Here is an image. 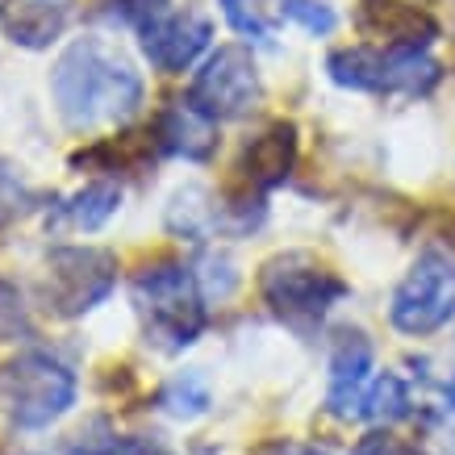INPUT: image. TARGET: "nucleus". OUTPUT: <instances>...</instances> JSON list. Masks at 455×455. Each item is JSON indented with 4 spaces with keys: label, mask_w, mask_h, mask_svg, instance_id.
<instances>
[{
    "label": "nucleus",
    "mask_w": 455,
    "mask_h": 455,
    "mask_svg": "<svg viewBox=\"0 0 455 455\" xmlns=\"http://www.w3.org/2000/svg\"><path fill=\"white\" fill-rule=\"evenodd\" d=\"M51 97L71 130L130 122L142 105V76L130 59L105 38H76L55 59Z\"/></svg>",
    "instance_id": "obj_1"
},
{
    "label": "nucleus",
    "mask_w": 455,
    "mask_h": 455,
    "mask_svg": "<svg viewBox=\"0 0 455 455\" xmlns=\"http://www.w3.org/2000/svg\"><path fill=\"white\" fill-rule=\"evenodd\" d=\"M134 309L142 317L147 343L164 351H184L205 331V292L196 284V272L176 259L147 263L134 276Z\"/></svg>",
    "instance_id": "obj_2"
},
{
    "label": "nucleus",
    "mask_w": 455,
    "mask_h": 455,
    "mask_svg": "<svg viewBox=\"0 0 455 455\" xmlns=\"http://www.w3.org/2000/svg\"><path fill=\"white\" fill-rule=\"evenodd\" d=\"M326 71L339 88L372 92V97H427L439 84V63L427 51H401V46H343L326 59Z\"/></svg>",
    "instance_id": "obj_3"
},
{
    "label": "nucleus",
    "mask_w": 455,
    "mask_h": 455,
    "mask_svg": "<svg viewBox=\"0 0 455 455\" xmlns=\"http://www.w3.org/2000/svg\"><path fill=\"white\" fill-rule=\"evenodd\" d=\"M259 292L280 322L305 331V326H317L334 305L343 301L347 284L334 276L326 263H317L314 255L289 251V255H276V259L263 263Z\"/></svg>",
    "instance_id": "obj_4"
},
{
    "label": "nucleus",
    "mask_w": 455,
    "mask_h": 455,
    "mask_svg": "<svg viewBox=\"0 0 455 455\" xmlns=\"http://www.w3.org/2000/svg\"><path fill=\"white\" fill-rule=\"evenodd\" d=\"M0 405L21 430H42L76 405V376L59 359L26 351L0 368Z\"/></svg>",
    "instance_id": "obj_5"
},
{
    "label": "nucleus",
    "mask_w": 455,
    "mask_h": 455,
    "mask_svg": "<svg viewBox=\"0 0 455 455\" xmlns=\"http://www.w3.org/2000/svg\"><path fill=\"white\" fill-rule=\"evenodd\" d=\"M117 289V255L105 247H55L42 272V301L55 317H84Z\"/></svg>",
    "instance_id": "obj_6"
},
{
    "label": "nucleus",
    "mask_w": 455,
    "mask_h": 455,
    "mask_svg": "<svg viewBox=\"0 0 455 455\" xmlns=\"http://www.w3.org/2000/svg\"><path fill=\"white\" fill-rule=\"evenodd\" d=\"M455 317V259L443 251H422L393 292L388 322L401 334H435Z\"/></svg>",
    "instance_id": "obj_7"
},
{
    "label": "nucleus",
    "mask_w": 455,
    "mask_h": 455,
    "mask_svg": "<svg viewBox=\"0 0 455 455\" xmlns=\"http://www.w3.org/2000/svg\"><path fill=\"white\" fill-rule=\"evenodd\" d=\"M193 100L213 117V122H238L251 117L263 100L259 68L247 46H218L205 59V68L193 80Z\"/></svg>",
    "instance_id": "obj_8"
},
{
    "label": "nucleus",
    "mask_w": 455,
    "mask_h": 455,
    "mask_svg": "<svg viewBox=\"0 0 455 455\" xmlns=\"http://www.w3.org/2000/svg\"><path fill=\"white\" fill-rule=\"evenodd\" d=\"M139 42L142 55L151 59V68L176 76V71H188L209 51L213 21L196 9H164L159 4L147 17H139Z\"/></svg>",
    "instance_id": "obj_9"
},
{
    "label": "nucleus",
    "mask_w": 455,
    "mask_h": 455,
    "mask_svg": "<svg viewBox=\"0 0 455 455\" xmlns=\"http://www.w3.org/2000/svg\"><path fill=\"white\" fill-rule=\"evenodd\" d=\"M355 26L376 46H401V51H427L439 38V21L410 0H359Z\"/></svg>",
    "instance_id": "obj_10"
},
{
    "label": "nucleus",
    "mask_w": 455,
    "mask_h": 455,
    "mask_svg": "<svg viewBox=\"0 0 455 455\" xmlns=\"http://www.w3.org/2000/svg\"><path fill=\"white\" fill-rule=\"evenodd\" d=\"M368 385H372V343L363 339V331H343L331 351V393H326L331 414L359 418Z\"/></svg>",
    "instance_id": "obj_11"
},
{
    "label": "nucleus",
    "mask_w": 455,
    "mask_h": 455,
    "mask_svg": "<svg viewBox=\"0 0 455 455\" xmlns=\"http://www.w3.org/2000/svg\"><path fill=\"white\" fill-rule=\"evenodd\" d=\"M292 167H297V125L292 122H272L238 155V176L255 193L284 184L292 176Z\"/></svg>",
    "instance_id": "obj_12"
},
{
    "label": "nucleus",
    "mask_w": 455,
    "mask_h": 455,
    "mask_svg": "<svg viewBox=\"0 0 455 455\" xmlns=\"http://www.w3.org/2000/svg\"><path fill=\"white\" fill-rule=\"evenodd\" d=\"M155 142H159L164 155H180V159L201 164V159H209V155L218 151V122L193 97L172 100L159 113V122H155Z\"/></svg>",
    "instance_id": "obj_13"
},
{
    "label": "nucleus",
    "mask_w": 455,
    "mask_h": 455,
    "mask_svg": "<svg viewBox=\"0 0 455 455\" xmlns=\"http://www.w3.org/2000/svg\"><path fill=\"white\" fill-rule=\"evenodd\" d=\"M0 29L17 46L42 51L68 29V9L59 0H0Z\"/></svg>",
    "instance_id": "obj_14"
},
{
    "label": "nucleus",
    "mask_w": 455,
    "mask_h": 455,
    "mask_svg": "<svg viewBox=\"0 0 455 455\" xmlns=\"http://www.w3.org/2000/svg\"><path fill=\"white\" fill-rule=\"evenodd\" d=\"M117 209H122V188L109 184V180H97V184H84L80 193L68 196V201L55 209V226L59 230L92 235V230H100Z\"/></svg>",
    "instance_id": "obj_15"
},
{
    "label": "nucleus",
    "mask_w": 455,
    "mask_h": 455,
    "mask_svg": "<svg viewBox=\"0 0 455 455\" xmlns=\"http://www.w3.org/2000/svg\"><path fill=\"white\" fill-rule=\"evenodd\" d=\"M359 418H368V422H376V427L405 422V418H414V393H410V385H405L397 372H385L380 380L368 385Z\"/></svg>",
    "instance_id": "obj_16"
},
{
    "label": "nucleus",
    "mask_w": 455,
    "mask_h": 455,
    "mask_svg": "<svg viewBox=\"0 0 455 455\" xmlns=\"http://www.w3.org/2000/svg\"><path fill=\"white\" fill-rule=\"evenodd\" d=\"M46 205V193L13 164V159H0V230L26 221L29 213H38Z\"/></svg>",
    "instance_id": "obj_17"
},
{
    "label": "nucleus",
    "mask_w": 455,
    "mask_h": 455,
    "mask_svg": "<svg viewBox=\"0 0 455 455\" xmlns=\"http://www.w3.org/2000/svg\"><path fill=\"white\" fill-rule=\"evenodd\" d=\"M167 226H172L176 235L201 243L213 226H221V209L209 205V196L201 193V188H184V193H176L172 209H167Z\"/></svg>",
    "instance_id": "obj_18"
},
{
    "label": "nucleus",
    "mask_w": 455,
    "mask_h": 455,
    "mask_svg": "<svg viewBox=\"0 0 455 455\" xmlns=\"http://www.w3.org/2000/svg\"><path fill=\"white\" fill-rule=\"evenodd\" d=\"M226 21L255 42H272L280 21V0H221Z\"/></svg>",
    "instance_id": "obj_19"
},
{
    "label": "nucleus",
    "mask_w": 455,
    "mask_h": 455,
    "mask_svg": "<svg viewBox=\"0 0 455 455\" xmlns=\"http://www.w3.org/2000/svg\"><path fill=\"white\" fill-rule=\"evenodd\" d=\"M159 405H164L172 418H196L209 410V388H205V380L193 372L176 376V380L159 393Z\"/></svg>",
    "instance_id": "obj_20"
},
{
    "label": "nucleus",
    "mask_w": 455,
    "mask_h": 455,
    "mask_svg": "<svg viewBox=\"0 0 455 455\" xmlns=\"http://www.w3.org/2000/svg\"><path fill=\"white\" fill-rule=\"evenodd\" d=\"M280 21L301 26L314 38H326L339 26V13L331 9V0H280Z\"/></svg>",
    "instance_id": "obj_21"
},
{
    "label": "nucleus",
    "mask_w": 455,
    "mask_h": 455,
    "mask_svg": "<svg viewBox=\"0 0 455 455\" xmlns=\"http://www.w3.org/2000/svg\"><path fill=\"white\" fill-rule=\"evenodd\" d=\"M26 334H29L26 297L17 292L13 280L0 276V343H13V339H26Z\"/></svg>",
    "instance_id": "obj_22"
},
{
    "label": "nucleus",
    "mask_w": 455,
    "mask_h": 455,
    "mask_svg": "<svg viewBox=\"0 0 455 455\" xmlns=\"http://www.w3.org/2000/svg\"><path fill=\"white\" fill-rule=\"evenodd\" d=\"M113 451H117V435H109L100 422L80 430V435H71V443L63 447V455H113Z\"/></svg>",
    "instance_id": "obj_23"
},
{
    "label": "nucleus",
    "mask_w": 455,
    "mask_h": 455,
    "mask_svg": "<svg viewBox=\"0 0 455 455\" xmlns=\"http://www.w3.org/2000/svg\"><path fill=\"white\" fill-rule=\"evenodd\" d=\"M351 455H422V451H418L414 443L388 435V430H376V435H368V439H359Z\"/></svg>",
    "instance_id": "obj_24"
},
{
    "label": "nucleus",
    "mask_w": 455,
    "mask_h": 455,
    "mask_svg": "<svg viewBox=\"0 0 455 455\" xmlns=\"http://www.w3.org/2000/svg\"><path fill=\"white\" fill-rule=\"evenodd\" d=\"M113 455H172V451H164V447L151 439H117V451Z\"/></svg>",
    "instance_id": "obj_25"
},
{
    "label": "nucleus",
    "mask_w": 455,
    "mask_h": 455,
    "mask_svg": "<svg viewBox=\"0 0 455 455\" xmlns=\"http://www.w3.org/2000/svg\"><path fill=\"white\" fill-rule=\"evenodd\" d=\"M276 455H322V451H314V447H297V443H284V447H276Z\"/></svg>",
    "instance_id": "obj_26"
}]
</instances>
